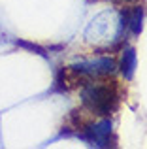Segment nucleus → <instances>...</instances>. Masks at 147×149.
Returning <instances> with one entry per match:
<instances>
[{
  "label": "nucleus",
  "mask_w": 147,
  "mask_h": 149,
  "mask_svg": "<svg viewBox=\"0 0 147 149\" xmlns=\"http://www.w3.org/2000/svg\"><path fill=\"white\" fill-rule=\"evenodd\" d=\"M81 104L89 113L110 117L121 104V87L115 79L96 77L81 87Z\"/></svg>",
  "instance_id": "obj_1"
},
{
  "label": "nucleus",
  "mask_w": 147,
  "mask_h": 149,
  "mask_svg": "<svg viewBox=\"0 0 147 149\" xmlns=\"http://www.w3.org/2000/svg\"><path fill=\"white\" fill-rule=\"evenodd\" d=\"M77 138L89 143L91 147H115L117 138L113 136V127L110 119H102L92 125H81Z\"/></svg>",
  "instance_id": "obj_2"
},
{
  "label": "nucleus",
  "mask_w": 147,
  "mask_h": 149,
  "mask_svg": "<svg viewBox=\"0 0 147 149\" xmlns=\"http://www.w3.org/2000/svg\"><path fill=\"white\" fill-rule=\"evenodd\" d=\"M74 72L81 74V76H87L89 79H96V77H110L111 74H115L117 70V62L111 57H100L94 58V61H81L76 62V64L68 66Z\"/></svg>",
  "instance_id": "obj_3"
},
{
  "label": "nucleus",
  "mask_w": 147,
  "mask_h": 149,
  "mask_svg": "<svg viewBox=\"0 0 147 149\" xmlns=\"http://www.w3.org/2000/svg\"><path fill=\"white\" fill-rule=\"evenodd\" d=\"M136 66H138V55H136V49L134 47H126L123 49V57H121V62H119V70H121L123 77L126 81H130L136 74Z\"/></svg>",
  "instance_id": "obj_4"
},
{
  "label": "nucleus",
  "mask_w": 147,
  "mask_h": 149,
  "mask_svg": "<svg viewBox=\"0 0 147 149\" xmlns=\"http://www.w3.org/2000/svg\"><path fill=\"white\" fill-rule=\"evenodd\" d=\"M144 6H132L128 8V32L134 36H140L144 29Z\"/></svg>",
  "instance_id": "obj_5"
},
{
  "label": "nucleus",
  "mask_w": 147,
  "mask_h": 149,
  "mask_svg": "<svg viewBox=\"0 0 147 149\" xmlns=\"http://www.w3.org/2000/svg\"><path fill=\"white\" fill-rule=\"evenodd\" d=\"M21 47H26V49H30V51H36L38 55H42V57H47V53H45V49L44 47H40V45H36V44H30V42H17Z\"/></svg>",
  "instance_id": "obj_6"
},
{
  "label": "nucleus",
  "mask_w": 147,
  "mask_h": 149,
  "mask_svg": "<svg viewBox=\"0 0 147 149\" xmlns=\"http://www.w3.org/2000/svg\"><path fill=\"white\" fill-rule=\"evenodd\" d=\"M113 4H125V2H130V0H111Z\"/></svg>",
  "instance_id": "obj_7"
}]
</instances>
